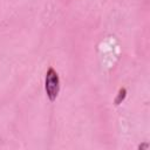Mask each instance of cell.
<instances>
[{
	"instance_id": "3957f363",
	"label": "cell",
	"mask_w": 150,
	"mask_h": 150,
	"mask_svg": "<svg viewBox=\"0 0 150 150\" xmlns=\"http://www.w3.org/2000/svg\"><path fill=\"white\" fill-rule=\"evenodd\" d=\"M148 148V144L145 143V144H142V145H139V149H146Z\"/></svg>"
},
{
	"instance_id": "6da1fadb",
	"label": "cell",
	"mask_w": 150,
	"mask_h": 150,
	"mask_svg": "<svg viewBox=\"0 0 150 150\" xmlns=\"http://www.w3.org/2000/svg\"><path fill=\"white\" fill-rule=\"evenodd\" d=\"M45 90L47 94V97L49 98L50 102L55 101L59 91H60V79L54 68H49L46 73V79H45Z\"/></svg>"
},
{
	"instance_id": "7a4b0ae2",
	"label": "cell",
	"mask_w": 150,
	"mask_h": 150,
	"mask_svg": "<svg viewBox=\"0 0 150 150\" xmlns=\"http://www.w3.org/2000/svg\"><path fill=\"white\" fill-rule=\"evenodd\" d=\"M125 96H127V89H125V88H121V89L118 90L116 97H115V104H116V105L121 104V103L124 101Z\"/></svg>"
}]
</instances>
